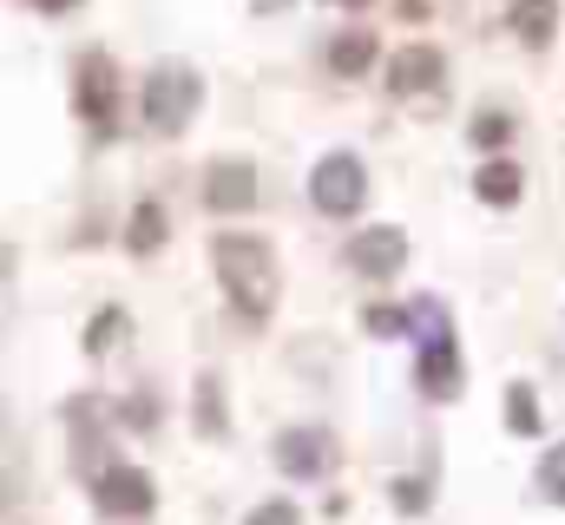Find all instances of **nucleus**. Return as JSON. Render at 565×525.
<instances>
[{
    "instance_id": "1",
    "label": "nucleus",
    "mask_w": 565,
    "mask_h": 525,
    "mask_svg": "<svg viewBox=\"0 0 565 525\" xmlns=\"http://www.w3.org/2000/svg\"><path fill=\"white\" fill-rule=\"evenodd\" d=\"M211 257H217V282H224V296H231V309H237L244 322H264V315L277 309L282 276H277V250H270L264 237L224 231V237L211 244Z\"/></svg>"
},
{
    "instance_id": "2",
    "label": "nucleus",
    "mask_w": 565,
    "mask_h": 525,
    "mask_svg": "<svg viewBox=\"0 0 565 525\" xmlns=\"http://www.w3.org/2000/svg\"><path fill=\"white\" fill-rule=\"evenodd\" d=\"M198 99H204V79H198L191 66L164 60V66H151V79H145V126L158 131V138H178V131L191 126Z\"/></svg>"
},
{
    "instance_id": "3",
    "label": "nucleus",
    "mask_w": 565,
    "mask_h": 525,
    "mask_svg": "<svg viewBox=\"0 0 565 525\" xmlns=\"http://www.w3.org/2000/svg\"><path fill=\"white\" fill-rule=\"evenodd\" d=\"M362 197H369V171H362L355 151H329V158H316V171H309V204H316L322 217H355Z\"/></svg>"
},
{
    "instance_id": "4",
    "label": "nucleus",
    "mask_w": 565,
    "mask_h": 525,
    "mask_svg": "<svg viewBox=\"0 0 565 525\" xmlns=\"http://www.w3.org/2000/svg\"><path fill=\"white\" fill-rule=\"evenodd\" d=\"M408 315H415V322H427V329H422V362H415V382H422V394H434V400H454V388H460V355H454L447 315H440L434 302H415Z\"/></svg>"
},
{
    "instance_id": "5",
    "label": "nucleus",
    "mask_w": 565,
    "mask_h": 525,
    "mask_svg": "<svg viewBox=\"0 0 565 525\" xmlns=\"http://www.w3.org/2000/svg\"><path fill=\"white\" fill-rule=\"evenodd\" d=\"M93 500H99V513H113V519H145L158 493H151V473H139V467H106L99 486H93Z\"/></svg>"
},
{
    "instance_id": "6",
    "label": "nucleus",
    "mask_w": 565,
    "mask_h": 525,
    "mask_svg": "<svg viewBox=\"0 0 565 525\" xmlns=\"http://www.w3.org/2000/svg\"><path fill=\"white\" fill-rule=\"evenodd\" d=\"M349 262H355L369 282H388V276H402V262H408V237H402L395 224H369V231L349 244Z\"/></svg>"
},
{
    "instance_id": "7",
    "label": "nucleus",
    "mask_w": 565,
    "mask_h": 525,
    "mask_svg": "<svg viewBox=\"0 0 565 525\" xmlns=\"http://www.w3.org/2000/svg\"><path fill=\"white\" fill-rule=\"evenodd\" d=\"M204 204H211V211H224V217L250 211V204H257V164H244V158L211 164V171H204Z\"/></svg>"
},
{
    "instance_id": "8",
    "label": "nucleus",
    "mask_w": 565,
    "mask_h": 525,
    "mask_svg": "<svg viewBox=\"0 0 565 525\" xmlns=\"http://www.w3.org/2000/svg\"><path fill=\"white\" fill-rule=\"evenodd\" d=\"M440 73H447V60H440L434 46H402V53L388 60V86H395L402 99H415V93H434V86H440Z\"/></svg>"
},
{
    "instance_id": "9",
    "label": "nucleus",
    "mask_w": 565,
    "mask_h": 525,
    "mask_svg": "<svg viewBox=\"0 0 565 525\" xmlns=\"http://www.w3.org/2000/svg\"><path fill=\"white\" fill-rule=\"evenodd\" d=\"M277 467L289 480H316L322 467H329V433H316V427H289L277 440Z\"/></svg>"
},
{
    "instance_id": "10",
    "label": "nucleus",
    "mask_w": 565,
    "mask_h": 525,
    "mask_svg": "<svg viewBox=\"0 0 565 525\" xmlns=\"http://www.w3.org/2000/svg\"><path fill=\"white\" fill-rule=\"evenodd\" d=\"M79 113H86L99 131H113V66H106L99 53L79 60Z\"/></svg>"
},
{
    "instance_id": "11",
    "label": "nucleus",
    "mask_w": 565,
    "mask_h": 525,
    "mask_svg": "<svg viewBox=\"0 0 565 525\" xmlns=\"http://www.w3.org/2000/svg\"><path fill=\"white\" fill-rule=\"evenodd\" d=\"M473 191H480V204H493V211H507V204H520V191H526V178H520V164H513V158H487V164L473 171Z\"/></svg>"
},
{
    "instance_id": "12",
    "label": "nucleus",
    "mask_w": 565,
    "mask_h": 525,
    "mask_svg": "<svg viewBox=\"0 0 565 525\" xmlns=\"http://www.w3.org/2000/svg\"><path fill=\"white\" fill-rule=\"evenodd\" d=\"M369 66H375V40H369L362 26H349V33L329 40V73H335V79H362Z\"/></svg>"
},
{
    "instance_id": "13",
    "label": "nucleus",
    "mask_w": 565,
    "mask_h": 525,
    "mask_svg": "<svg viewBox=\"0 0 565 525\" xmlns=\"http://www.w3.org/2000/svg\"><path fill=\"white\" fill-rule=\"evenodd\" d=\"M513 33L526 46H546L559 33V0H513Z\"/></svg>"
},
{
    "instance_id": "14",
    "label": "nucleus",
    "mask_w": 565,
    "mask_h": 525,
    "mask_svg": "<svg viewBox=\"0 0 565 525\" xmlns=\"http://www.w3.org/2000/svg\"><path fill=\"white\" fill-rule=\"evenodd\" d=\"M126 244H132L139 257L164 244V211H158V204H139V211H132V237H126Z\"/></svg>"
},
{
    "instance_id": "15",
    "label": "nucleus",
    "mask_w": 565,
    "mask_h": 525,
    "mask_svg": "<svg viewBox=\"0 0 565 525\" xmlns=\"http://www.w3.org/2000/svg\"><path fill=\"white\" fill-rule=\"evenodd\" d=\"M198 427H204L211 440L224 433V388H217V375H204V382H198Z\"/></svg>"
},
{
    "instance_id": "16",
    "label": "nucleus",
    "mask_w": 565,
    "mask_h": 525,
    "mask_svg": "<svg viewBox=\"0 0 565 525\" xmlns=\"http://www.w3.org/2000/svg\"><path fill=\"white\" fill-rule=\"evenodd\" d=\"M507 420H513V433H540V400H533L526 382L507 388Z\"/></svg>"
},
{
    "instance_id": "17",
    "label": "nucleus",
    "mask_w": 565,
    "mask_h": 525,
    "mask_svg": "<svg viewBox=\"0 0 565 525\" xmlns=\"http://www.w3.org/2000/svg\"><path fill=\"white\" fill-rule=\"evenodd\" d=\"M540 493H546L553 506H565V447H553V453L540 460Z\"/></svg>"
},
{
    "instance_id": "18",
    "label": "nucleus",
    "mask_w": 565,
    "mask_h": 525,
    "mask_svg": "<svg viewBox=\"0 0 565 525\" xmlns=\"http://www.w3.org/2000/svg\"><path fill=\"white\" fill-rule=\"evenodd\" d=\"M244 525H296V506H289V500H264Z\"/></svg>"
},
{
    "instance_id": "19",
    "label": "nucleus",
    "mask_w": 565,
    "mask_h": 525,
    "mask_svg": "<svg viewBox=\"0 0 565 525\" xmlns=\"http://www.w3.org/2000/svg\"><path fill=\"white\" fill-rule=\"evenodd\" d=\"M473 138H480L487 151H493V144H507V119H500V113H487V119L473 126Z\"/></svg>"
},
{
    "instance_id": "20",
    "label": "nucleus",
    "mask_w": 565,
    "mask_h": 525,
    "mask_svg": "<svg viewBox=\"0 0 565 525\" xmlns=\"http://www.w3.org/2000/svg\"><path fill=\"white\" fill-rule=\"evenodd\" d=\"M402 322H408L402 309H369V329H375V335H402Z\"/></svg>"
},
{
    "instance_id": "21",
    "label": "nucleus",
    "mask_w": 565,
    "mask_h": 525,
    "mask_svg": "<svg viewBox=\"0 0 565 525\" xmlns=\"http://www.w3.org/2000/svg\"><path fill=\"white\" fill-rule=\"evenodd\" d=\"M395 500H402V513H422V506H427V493L415 486V480H402V493H395Z\"/></svg>"
},
{
    "instance_id": "22",
    "label": "nucleus",
    "mask_w": 565,
    "mask_h": 525,
    "mask_svg": "<svg viewBox=\"0 0 565 525\" xmlns=\"http://www.w3.org/2000/svg\"><path fill=\"white\" fill-rule=\"evenodd\" d=\"M40 13H66V7H79V0H33Z\"/></svg>"
},
{
    "instance_id": "23",
    "label": "nucleus",
    "mask_w": 565,
    "mask_h": 525,
    "mask_svg": "<svg viewBox=\"0 0 565 525\" xmlns=\"http://www.w3.org/2000/svg\"><path fill=\"white\" fill-rule=\"evenodd\" d=\"M335 7H362V0H335Z\"/></svg>"
}]
</instances>
